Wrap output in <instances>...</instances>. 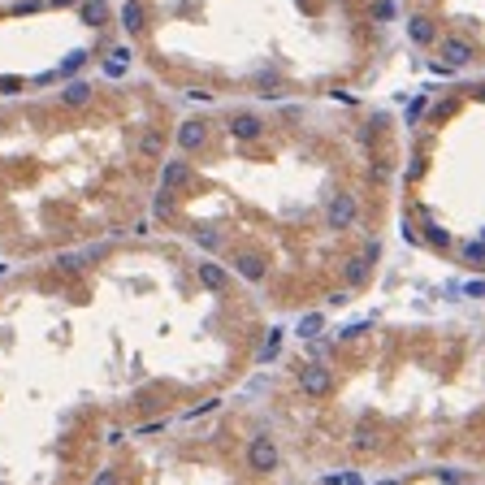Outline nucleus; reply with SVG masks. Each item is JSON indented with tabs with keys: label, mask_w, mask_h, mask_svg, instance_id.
Instances as JSON below:
<instances>
[{
	"label": "nucleus",
	"mask_w": 485,
	"mask_h": 485,
	"mask_svg": "<svg viewBox=\"0 0 485 485\" xmlns=\"http://www.w3.org/2000/svg\"><path fill=\"white\" fill-rule=\"evenodd\" d=\"M247 468L251 473H273V468H278V442H273L269 433H256L247 442Z\"/></svg>",
	"instance_id": "1"
},
{
	"label": "nucleus",
	"mask_w": 485,
	"mask_h": 485,
	"mask_svg": "<svg viewBox=\"0 0 485 485\" xmlns=\"http://www.w3.org/2000/svg\"><path fill=\"white\" fill-rule=\"evenodd\" d=\"M234 273H238V278H247V282H265L269 278V260L260 251L242 247V251H234Z\"/></svg>",
	"instance_id": "2"
},
{
	"label": "nucleus",
	"mask_w": 485,
	"mask_h": 485,
	"mask_svg": "<svg viewBox=\"0 0 485 485\" xmlns=\"http://www.w3.org/2000/svg\"><path fill=\"white\" fill-rule=\"evenodd\" d=\"M225 131H230V139H242V143H247V139H260V135H265V122L256 117V113H234V117L225 122Z\"/></svg>",
	"instance_id": "3"
},
{
	"label": "nucleus",
	"mask_w": 485,
	"mask_h": 485,
	"mask_svg": "<svg viewBox=\"0 0 485 485\" xmlns=\"http://www.w3.org/2000/svg\"><path fill=\"white\" fill-rule=\"evenodd\" d=\"M355 217H360V213H355V200L351 196H334L330 200V225H334V230H347Z\"/></svg>",
	"instance_id": "4"
},
{
	"label": "nucleus",
	"mask_w": 485,
	"mask_h": 485,
	"mask_svg": "<svg viewBox=\"0 0 485 485\" xmlns=\"http://www.w3.org/2000/svg\"><path fill=\"white\" fill-rule=\"evenodd\" d=\"M473 57H477V48L468 39H446L442 44V61H446V66H473Z\"/></svg>",
	"instance_id": "5"
},
{
	"label": "nucleus",
	"mask_w": 485,
	"mask_h": 485,
	"mask_svg": "<svg viewBox=\"0 0 485 485\" xmlns=\"http://www.w3.org/2000/svg\"><path fill=\"white\" fill-rule=\"evenodd\" d=\"M299 381H303V390H308V394H321V390H330V368L308 364V368L299 373Z\"/></svg>",
	"instance_id": "6"
},
{
	"label": "nucleus",
	"mask_w": 485,
	"mask_h": 485,
	"mask_svg": "<svg viewBox=\"0 0 485 485\" xmlns=\"http://www.w3.org/2000/svg\"><path fill=\"white\" fill-rule=\"evenodd\" d=\"M373 446H377V429L373 425H360L351 433V450H364V455H373Z\"/></svg>",
	"instance_id": "7"
},
{
	"label": "nucleus",
	"mask_w": 485,
	"mask_h": 485,
	"mask_svg": "<svg viewBox=\"0 0 485 485\" xmlns=\"http://www.w3.org/2000/svg\"><path fill=\"white\" fill-rule=\"evenodd\" d=\"M408 35H412L420 48L433 44V22H429V18H412V22H408Z\"/></svg>",
	"instance_id": "8"
},
{
	"label": "nucleus",
	"mask_w": 485,
	"mask_h": 485,
	"mask_svg": "<svg viewBox=\"0 0 485 485\" xmlns=\"http://www.w3.org/2000/svg\"><path fill=\"white\" fill-rule=\"evenodd\" d=\"M394 13H399V5H394V0H377V5H373V18H377V22H390Z\"/></svg>",
	"instance_id": "9"
},
{
	"label": "nucleus",
	"mask_w": 485,
	"mask_h": 485,
	"mask_svg": "<svg viewBox=\"0 0 485 485\" xmlns=\"http://www.w3.org/2000/svg\"><path fill=\"white\" fill-rule=\"evenodd\" d=\"M464 260H473V265H485V247H481V242H464Z\"/></svg>",
	"instance_id": "10"
},
{
	"label": "nucleus",
	"mask_w": 485,
	"mask_h": 485,
	"mask_svg": "<svg viewBox=\"0 0 485 485\" xmlns=\"http://www.w3.org/2000/svg\"><path fill=\"white\" fill-rule=\"evenodd\" d=\"M321 325H325V316L316 312V316H308V321H303V325H299V334H303V338H312V334H316Z\"/></svg>",
	"instance_id": "11"
},
{
	"label": "nucleus",
	"mask_w": 485,
	"mask_h": 485,
	"mask_svg": "<svg viewBox=\"0 0 485 485\" xmlns=\"http://www.w3.org/2000/svg\"><path fill=\"white\" fill-rule=\"evenodd\" d=\"M364 273H368V260H364V256H360V260H351V265H347V278H351V282H360Z\"/></svg>",
	"instance_id": "12"
},
{
	"label": "nucleus",
	"mask_w": 485,
	"mask_h": 485,
	"mask_svg": "<svg viewBox=\"0 0 485 485\" xmlns=\"http://www.w3.org/2000/svg\"><path fill=\"white\" fill-rule=\"evenodd\" d=\"M477 95H481V100H485V87H481V91H477Z\"/></svg>",
	"instance_id": "13"
},
{
	"label": "nucleus",
	"mask_w": 485,
	"mask_h": 485,
	"mask_svg": "<svg viewBox=\"0 0 485 485\" xmlns=\"http://www.w3.org/2000/svg\"><path fill=\"white\" fill-rule=\"evenodd\" d=\"M381 485H394V481H381Z\"/></svg>",
	"instance_id": "14"
}]
</instances>
